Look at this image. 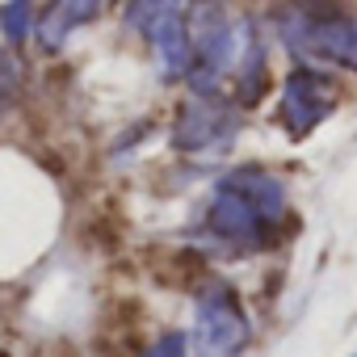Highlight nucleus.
<instances>
[{
  "mask_svg": "<svg viewBox=\"0 0 357 357\" xmlns=\"http://www.w3.org/2000/svg\"><path fill=\"white\" fill-rule=\"evenodd\" d=\"M252 328H248V311L240 303V294L211 278L198 290V311H194V332H190V349L198 357H240L248 344Z\"/></svg>",
  "mask_w": 357,
  "mask_h": 357,
  "instance_id": "obj_3",
  "label": "nucleus"
},
{
  "mask_svg": "<svg viewBox=\"0 0 357 357\" xmlns=\"http://www.w3.org/2000/svg\"><path fill=\"white\" fill-rule=\"evenodd\" d=\"M278 34L282 43L303 55V59H319V63H336L357 72V17H344L336 9H286L278 17Z\"/></svg>",
  "mask_w": 357,
  "mask_h": 357,
  "instance_id": "obj_2",
  "label": "nucleus"
},
{
  "mask_svg": "<svg viewBox=\"0 0 357 357\" xmlns=\"http://www.w3.org/2000/svg\"><path fill=\"white\" fill-rule=\"evenodd\" d=\"M168 13H181V0H130L126 22H130V30L147 34V30H151L160 17H168Z\"/></svg>",
  "mask_w": 357,
  "mask_h": 357,
  "instance_id": "obj_9",
  "label": "nucleus"
},
{
  "mask_svg": "<svg viewBox=\"0 0 357 357\" xmlns=\"http://www.w3.org/2000/svg\"><path fill=\"white\" fill-rule=\"evenodd\" d=\"M105 9V0H51V5L34 17V38L43 51H59L80 26L97 22Z\"/></svg>",
  "mask_w": 357,
  "mask_h": 357,
  "instance_id": "obj_6",
  "label": "nucleus"
},
{
  "mask_svg": "<svg viewBox=\"0 0 357 357\" xmlns=\"http://www.w3.org/2000/svg\"><path fill=\"white\" fill-rule=\"evenodd\" d=\"M240 130V109L219 101L215 93H194L181 109H176V122L168 130L176 151H190V155H215L227 151L231 139Z\"/></svg>",
  "mask_w": 357,
  "mask_h": 357,
  "instance_id": "obj_4",
  "label": "nucleus"
},
{
  "mask_svg": "<svg viewBox=\"0 0 357 357\" xmlns=\"http://www.w3.org/2000/svg\"><path fill=\"white\" fill-rule=\"evenodd\" d=\"M290 219L286 185L265 168H236L215 185L198 236L202 248H215L223 257H252L269 252L282 240V227Z\"/></svg>",
  "mask_w": 357,
  "mask_h": 357,
  "instance_id": "obj_1",
  "label": "nucleus"
},
{
  "mask_svg": "<svg viewBox=\"0 0 357 357\" xmlns=\"http://www.w3.org/2000/svg\"><path fill=\"white\" fill-rule=\"evenodd\" d=\"M147 38H151V51H155V63H160L164 80L190 76V30H185V13L160 17L147 30Z\"/></svg>",
  "mask_w": 357,
  "mask_h": 357,
  "instance_id": "obj_7",
  "label": "nucleus"
},
{
  "mask_svg": "<svg viewBox=\"0 0 357 357\" xmlns=\"http://www.w3.org/2000/svg\"><path fill=\"white\" fill-rule=\"evenodd\" d=\"M139 357H190V344H185L181 332H164V336H155Z\"/></svg>",
  "mask_w": 357,
  "mask_h": 357,
  "instance_id": "obj_10",
  "label": "nucleus"
},
{
  "mask_svg": "<svg viewBox=\"0 0 357 357\" xmlns=\"http://www.w3.org/2000/svg\"><path fill=\"white\" fill-rule=\"evenodd\" d=\"M0 34L9 43H26L34 34V13H30V0H9L0 9Z\"/></svg>",
  "mask_w": 357,
  "mask_h": 357,
  "instance_id": "obj_8",
  "label": "nucleus"
},
{
  "mask_svg": "<svg viewBox=\"0 0 357 357\" xmlns=\"http://www.w3.org/2000/svg\"><path fill=\"white\" fill-rule=\"evenodd\" d=\"M340 101V89L328 72L319 68H298L286 76L282 84V97H278V122L290 139H303L311 135Z\"/></svg>",
  "mask_w": 357,
  "mask_h": 357,
  "instance_id": "obj_5",
  "label": "nucleus"
},
{
  "mask_svg": "<svg viewBox=\"0 0 357 357\" xmlns=\"http://www.w3.org/2000/svg\"><path fill=\"white\" fill-rule=\"evenodd\" d=\"M353 357H357V353H353Z\"/></svg>",
  "mask_w": 357,
  "mask_h": 357,
  "instance_id": "obj_12",
  "label": "nucleus"
},
{
  "mask_svg": "<svg viewBox=\"0 0 357 357\" xmlns=\"http://www.w3.org/2000/svg\"><path fill=\"white\" fill-rule=\"evenodd\" d=\"M22 84V63L13 59V51H0V105H5Z\"/></svg>",
  "mask_w": 357,
  "mask_h": 357,
  "instance_id": "obj_11",
  "label": "nucleus"
}]
</instances>
